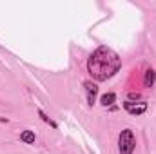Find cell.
Here are the masks:
<instances>
[{"instance_id":"cell-1","label":"cell","mask_w":156,"mask_h":154,"mask_svg":"<svg viewBox=\"0 0 156 154\" xmlns=\"http://www.w3.org/2000/svg\"><path fill=\"white\" fill-rule=\"evenodd\" d=\"M122 67V58L107 45H100L87 60V71L96 82H107Z\"/></svg>"},{"instance_id":"cell-2","label":"cell","mask_w":156,"mask_h":154,"mask_svg":"<svg viewBox=\"0 0 156 154\" xmlns=\"http://www.w3.org/2000/svg\"><path fill=\"white\" fill-rule=\"evenodd\" d=\"M136 149V138L131 129H123L118 136V151L120 154H133Z\"/></svg>"},{"instance_id":"cell-3","label":"cell","mask_w":156,"mask_h":154,"mask_svg":"<svg viewBox=\"0 0 156 154\" xmlns=\"http://www.w3.org/2000/svg\"><path fill=\"white\" fill-rule=\"evenodd\" d=\"M123 109L129 113L131 116H142L147 111V103L138 100V102H131V100H125L123 102Z\"/></svg>"},{"instance_id":"cell-4","label":"cell","mask_w":156,"mask_h":154,"mask_svg":"<svg viewBox=\"0 0 156 154\" xmlns=\"http://www.w3.org/2000/svg\"><path fill=\"white\" fill-rule=\"evenodd\" d=\"M83 87H85V94H87V103L93 107V105L96 103L98 87H96V83H94V82H91V80H85V82H83Z\"/></svg>"},{"instance_id":"cell-5","label":"cell","mask_w":156,"mask_h":154,"mask_svg":"<svg viewBox=\"0 0 156 154\" xmlns=\"http://www.w3.org/2000/svg\"><path fill=\"white\" fill-rule=\"evenodd\" d=\"M35 140H37V136H35L33 131H22V132H20V142H24V143H27V145H33Z\"/></svg>"},{"instance_id":"cell-6","label":"cell","mask_w":156,"mask_h":154,"mask_svg":"<svg viewBox=\"0 0 156 154\" xmlns=\"http://www.w3.org/2000/svg\"><path fill=\"white\" fill-rule=\"evenodd\" d=\"M156 82V71L154 69H147L145 71V76H144V85L145 87H153Z\"/></svg>"},{"instance_id":"cell-7","label":"cell","mask_w":156,"mask_h":154,"mask_svg":"<svg viewBox=\"0 0 156 154\" xmlns=\"http://www.w3.org/2000/svg\"><path fill=\"white\" fill-rule=\"evenodd\" d=\"M115 100H116V94H115V93H105V94L100 98V103H102L104 107H109V105L115 103Z\"/></svg>"},{"instance_id":"cell-8","label":"cell","mask_w":156,"mask_h":154,"mask_svg":"<svg viewBox=\"0 0 156 154\" xmlns=\"http://www.w3.org/2000/svg\"><path fill=\"white\" fill-rule=\"evenodd\" d=\"M38 116H40V118H42V121H45V123H49V125H51L53 129H56V127H58V125H56V123H55V121H53V120H51L49 116L45 114V113H44L42 109H38Z\"/></svg>"},{"instance_id":"cell-9","label":"cell","mask_w":156,"mask_h":154,"mask_svg":"<svg viewBox=\"0 0 156 154\" xmlns=\"http://www.w3.org/2000/svg\"><path fill=\"white\" fill-rule=\"evenodd\" d=\"M129 100H131V102L140 100V93H129Z\"/></svg>"}]
</instances>
